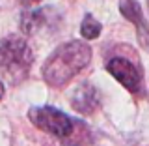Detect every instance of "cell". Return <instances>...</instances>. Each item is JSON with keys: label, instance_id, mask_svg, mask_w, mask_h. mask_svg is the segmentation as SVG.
Instances as JSON below:
<instances>
[{"label": "cell", "instance_id": "obj_1", "mask_svg": "<svg viewBox=\"0 0 149 146\" xmlns=\"http://www.w3.org/2000/svg\"><path fill=\"white\" fill-rule=\"evenodd\" d=\"M91 58V49L84 41H67L60 45L43 66V79L47 84L60 88L67 84L78 71H82Z\"/></svg>", "mask_w": 149, "mask_h": 146}, {"label": "cell", "instance_id": "obj_2", "mask_svg": "<svg viewBox=\"0 0 149 146\" xmlns=\"http://www.w3.org/2000/svg\"><path fill=\"white\" fill-rule=\"evenodd\" d=\"M34 62L30 45L19 36H9L0 41V73L9 83H19L28 75Z\"/></svg>", "mask_w": 149, "mask_h": 146}, {"label": "cell", "instance_id": "obj_3", "mask_svg": "<svg viewBox=\"0 0 149 146\" xmlns=\"http://www.w3.org/2000/svg\"><path fill=\"white\" fill-rule=\"evenodd\" d=\"M28 118L37 129L60 139H71L74 135V129L80 124V122H73L67 114L54 107H32L28 111Z\"/></svg>", "mask_w": 149, "mask_h": 146}, {"label": "cell", "instance_id": "obj_4", "mask_svg": "<svg viewBox=\"0 0 149 146\" xmlns=\"http://www.w3.org/2000/svg\"><path fill=\"white\" fill-rule=\"evenodd\" d=\"M106 69L114 79L123 84L127 90L130 92H138L140 84H142V75H140L138 68L132 62H129L127 58H121V56H114L106 62Z\"/></svg>", "mask_w": 149, "mask_h": 146}, {"label": "cell", "instance_id": "obj_5", "mask_svg": "<svg viewBox=\"0 0 149 146\" xmlns=\"http://www.w3.org/2000/svg\"><path fill=\"white\" fill-rule=\"evenodd\" d=\"M71 105H73V109L78 111L80 114H91V112L99 107V92H97L95 86H91L90 83H82L80 86L73 92Z\"/></svg>", "mask_w": 149, "mask_h": 146}, {"label": "cell", "instance_id": "obj_6", "mask_svg": "<svg viewBox=\"0 0 149 146\" xmlns=\"http://www.w3.org/2000/svg\"><path fill=\"white\" fill-rule=\"evenodd\" d=\"M119 11L127 21H130L138 28V34L142 37V41H146L147 39V26H146V21H143V13H142L140 4L136 0H121L119 2Z\"/></svg>", "mask_w": 149, "mask_h": 146}, {"label": "cell", "instance_id": "obj_7", "mask_svg": "<svg viewBox=\"0 0 149 146\" xmlns=\"http://www.w3.org/2000/svg\"><path fill=\"white\" fill-rule=\"evenodd\" d=\"M47 9H37V11H26L24 15L21 17V26L22 32L26 34H34V32L39 30V26L45 25L47 21Z\"/></svg>", "mask_w": 149, "mask_h": 146}, {"label": "cell", "instance_id": "obj_8", "mask_svg": "<svg viewBox=\"0 0 149 146\" xmlns=\"http://www.w3.org/2000/svg\"><path fill=\"white\" fill-rule=\"evenodd\" d=\"M101 28H102L101 23L97 21V19H93V15L88 13V15L84 17L82 25H80V32L86 39H95V37H99V34H101Z\"/></svg>", "mask_w": 149, "mask_h": 146}, {"label": "cell", "instance_id": "obj_9", "mask_svg": "<svg viewBox=\"0 0 149 146\" xmlns=\"http://www.w3.org/2000/svg\"><path fill=\"white\" fill-rule=\"evenodd\" d=\"M2 97H4V84L0 83V99H2Z\"/></svg>", "mask_w": 149, "mask_h": 146}, {"label": "cell", "instance_id": "obj_10", "mask_svg": "<svg viewBox=\"0 0 149 146\" xmlns=\"http://www.w3.org/2000/svg\"><path fill=\"white\" fill-rule=\"evenodd\" d=\"M26 2H41V0H26Z\"/></svg>", "mask_w": 149, "mask_h": 146}, {"label": "cell", "instance_id": "obj_11", "mask_svg": "<svg viewBox=\"0 0 149 146\" xmlns=\"http://www.w3.org/2000/svg\"><path fill=\"white\" fill-rule=\"evenodd\" d=\"M147 8H149V0H147Z\"/></svg>", "mask_w": 149, "mask_h": 146}]
</instances>
